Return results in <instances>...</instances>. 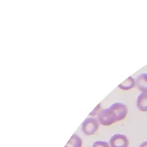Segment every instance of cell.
Returning a JSON list of instances; mask_svg holds the SVG:
<instances>
[{
    "instance_id": "7",
    "label": "cell",
    "mask_w": 147,
    "mask_h": 147,
    "mask_svg": "<svg viewBox=\"0 0 147 147\" xmlns=\"http://www.w3.org/2000/svg\"><path fill=\"white\" fill-rule=\"evenodd\" d=\"M82 139L78 135L74 134L72 135L65 146L67 147H82Z\"/></svg>"
},
{
    "instance_id": "8",
    "label": "cell",
    "mask_w": 147,
    "mask_h": 147,
    "mask_svg": "<svg viewBox=\"0 0 147 147\" xmlns=\"http://www.w3.org/2000/svg\"><path fill=\"white\" fill-rule=\"evenodd\" d=\"M92 147H110V145L106 141H96L93 143Z\"/></svg>"
},
{
    "instance_id": "3",
    "label": "cell",
    "mask_w": 147,
    "mask_h": 147,
    "mask_svg": "<svg viewBox=\"0 0 147 147\" xmlns=\"http://www.w3.org/2000/svg\"><path fill=\"white\" fill-rule=\"evenodd\" d=\"M109 144L110 147H128L129 140L125 135L116 134L111 137Z\"/></svg>"
},
{
    "instance_id": "1",
    "label": "cell",
    "mask_w": 147,
    "mask_h": 147,
    "mask_svg": "<svg viewBox=\"0 0 147 147\" xmlns=\"http://www.w3.org/2000/svg\"><path fill=\"white\" fill-rule=\"evenodd\" d=\"M128 111V109L126 105L117 102L111 104L108 108L100 110L97 114V119L102 125L109 126L125 119Z\"/></svg>"
},
{
    "instance_id": "10",
    "label": "cell",
    "mask_w": 147,
    "mask_h": 147,
    "mask_svg": "<svg viewBox=\"0 0 147 147\" xmlns=\"http://www.w3.org/2000/svg\"><path fill=\"white\" fill-rule=\"evenodd\" d=\"M139 147H147V141L142 142Z\"/></svg>"
},
{
    "instance_id": "11",
    "label": "cell",
    "mask_w": 147,
    "mask_h": 147,
    "mask_svg": "<svg viewBox=\"0 0 147 147\" xmlns=\"http://www.w3.org/2000/svg\"><path fill=\"white\" fill-rule=\"evenodd\" d=\"M65 147H67V146H65Z\"/></svg>"
},
{
    "instance_id": "5",
    "label": "cell",
    "mask_w": 147,
    "mask_h": 147,
    "mask_svg": "<svg viewBox=\"0 0 147 147\" xmlns=\"http://www.w3.org/2000/svg\"><path fill=\"white\" fill-rule=\"evenodd\" d=\"M137 106L142 112H147V92H141L137 99Z\"/></svg>"
},
{
    "instance_id": "6",
    "label": "cell",
    "mask_w": 147,
    "mask_h": 147,
    "mask_svg": "<svg viewBox=\"0 0 147 147\" xmlns=\"http://www.w3.org/2000/svg\"><path fill=\"white\" fill-rule=\"evenodd\" d=\"M135 86H136V80H134L132 77L130 76L126 80L119 85L118 88L122 90L127 91L133 88Z\"/></svg>"
},
{
    "instance_id": "4",
    "label": "cell",
    "mask_w": 147,
    "mask_h": 147,
    "mask_svg": "<svg viewBox=\"0 0 147 147\" xmlns=\"http://www.w3.org/2000/svg\"><path fill=\"white\" fill-rule=\"evenodd\" d=\"M136 86L141 92H147V74L142 73L136 79Z\"/></svg>"
},
{
    "instance_id": "2",
    "label": "cell",
    "mask_w": 147,
    "mask_h": 147,
    "mask_svg": "<svg viewBox=\"0 0 147 147\" xmlns=\"http://www.w3.org/2000/svg\"><path fill=\"white\" fill-rule=\"evenodd\" d=\"M100 122L98 119L94 117H88L81 125L82 132L86 136H92L98 129Z\"/></svg>"
},
{
    "instance_id": "9",
    "label": "cell",
    "mask_w": 147,
    "mask_h": 147,
    "mask_svg": "<svg viewBox=\"0 0 147 147\" xmlns=\"http://www.w3.org/2000/svg\"><path fill=\"white\" fill-rule=\"evenodd\" d=\"M101 104L100 103L96 107H95V108L93 110V111L90 114V116H95V115H96V114H98V113L100 112V111L99 110L100 109V108H101Z\"/></svg>"
}]
</instances>
